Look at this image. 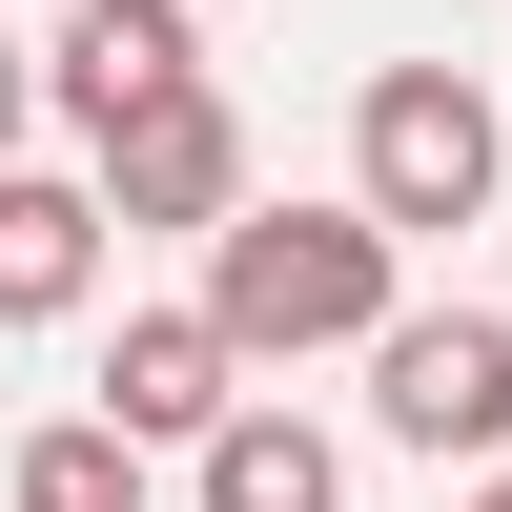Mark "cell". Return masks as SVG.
<instances>
[{"mask_svg": "<svg viewBox=\"0 0 512 512\" xmlns=\"http://www.w3.org/2000/svg\"><path fill=\"white\" fill-rule=\"evenodd\" d=\"M205 328H226L246 369H308V349H369V328L410 308V246L369 226V205H267L246 185L226 226H205V287H185Z\"/></svg>", "mask_w": 512, "mask_h": 512, "instance_id": "obj_1", "label": "cell"}, {"mask_svg": "<svg viewBox=\"0 0 512 512\" xmlns=\"http://www.w3.org/2000/svg\"><path fill=\"white\" fill-rule=\"evenodd\" d=\"M492 185H512L492 82H472V62H369V103H349V205H369V226H390V246L492 226Z\"/></svg>", "mask_w": 512, "mask_h": 512, "instance_id": "obj_2", "label": "cell"}, {"mask_svg": "<svg viewBox=\"0 0 512 512\" xmlns=\"http://www.w3.org/2000/svg\"><path fill=\"white\" fill-rule=\"evenodd\" d=\"M369 431L431 472H512V308H390L369 328Z\"/></svg>", "mask_w": 512, "mask_h": 512, "instance_id": "obj_3", "label": "cell"}, {"mask_svg": "<svg viewBox=\"0 0 512 512\" xmlns=\"http://www.w3.org/2000/svg\"><path fill=\"white\" fill-rule=\"evenodd\" d=\"M205 82V21L185 0H41V103L82 123V144H123L144 103H185Z\"/></svg>", "mask_w": 512, "mask_h": 512, "instance_id": "obj_4", "label": "cell"}, {"mask_svg": "<svg viewBox=\"0 0 512 512\" xmlns=\"http://www.w3.org/2000/svg\"><path fill=\"white\" fill-rule=\"evenodd\" d=\"M82 185H103V226H226L246 205V123H226V82H185V103H144L123 144H82Z\"/></svg>", "mask_w": 512, "mask_h": 512, "instance_id": "obj_5", "label": "cell"}, {"mask_svg": "<svg viewBox=\"0 0 512 512\" xmlns=\"http://www.w3.org/2000/svg\"><path fill=\"white\" fill-rule=\"evenodd\" d=\"M226 410H246V349H226L205 308H123V328H103V431H123V451H205Z\"/></svg>", "mask_w": 512, "mask_h": 512, "instance_id": "obj_6", "label": "cell"}, {"mask_svg": "<svg viewBox=\"0 0 512 512\" xmlns=\"http://www.w3.org/2000/svg\"><path fill=\"white\" fill-rule=\"evenodd\" d=\"M103 185L82 164H0V328H82L103 308Z\"/></svg>", "mask_w": 512, "mask_h": 512, "instance_id": "obj_7", "label": "cell"}, {"mask_svg": "<svg viewBox=\"0 0 512 512\" xmlns=\"http://www.w3.org/2000/svg\"><path fill=\"white\" fill-rule=\"evenodd\" d=\"M185 512H349V451H328L308 410H267V390H246L226 431L185 451Z\"/></svg>", "mask_w": 512, "mask_h": 512, "instance_id": "obj_8", "label": "cell"}, {"mask_svg": "<svg viewBox=\"0 0 512 512\" xmlns=\"http://www.w3.org/2000/svg\"><path fill=\"white\" fill-rule=\"evenodd\" d=\"M0 512H164V451H123L103 410H62V431H21Z\"/></svg>", "mask_w": 512, "mask_h": 512, "instance_id": "obj_9", "label": "cell"}, {"mask_svg": "<svg viewBox=\"0 0 512 512\" xmlns=\"http://www.w3.org/2000/svg\"><path fill=\"white\" fill-rule=\"evenodd\" d=\"M21 123H41V41L0 21V164H21Z\"/></svg>", "mask_w": 512, "mask_h": 512, "instance_id": "obj_10", "label": "cell"}, {"mask_svg": "<svg viewBox=\"0 0 512 512\" xmlns=\"http://www.w3.org/2000/svg\"><path fill=\"white\" fill-rule=\"evenodd\" d=\"M472 512H512V472H472Z\"/></svg>", "mask_w": 512, "mask_h": 512, "instance_id": "obj_11", "label": "cell"}, {"mask_svg": "<svg viewBox=\"0 0 512 512\" xmlns=\"http://www.w3.org/2000/svg\"><path fill=\"white\" fill-rule=\"evenodd\" d=\"M185 21H226V0H185Z\"/></svg>", "mask_w": 512, "mask_h": 512, "instance_id": "obj_12", "label": "cell"}, {"mask_svg": "<svg viewBox=\"0 0 512 512\" xmlns=\"http://www.w3.org/2000/svg\"><path fill=\"white\" fill-rule=\"evenodd\" d=\"M0 21H41V0H0Z\"/></svg>", "mask_w": 512, "mask_h": 512, "instance_id": "obj_13", "label": "cell"}]
</instances>
